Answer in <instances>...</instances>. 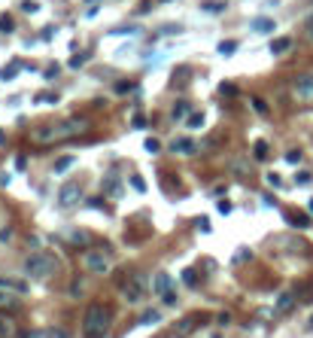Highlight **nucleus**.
<instances>
[{
  "instance_id": "20e7f679",
  "label": "nucleus",
  "mask_w": 313,
  "mask_h": 338,
  "mask_svg": "<svg viewBox=\"0 0 313 338\" xmlns=\"http://www.w3.org/2000/svg\"><path fill=\"white\" fill-rule=\"evenodd\" d=\"M146 287H149V284H146V274L137 271V274H131V278L122 284V296H125L128 302H140V299L146 296Z\"/></svg>"
},
{
  "instance_id": "7c9ffc66",
  "label": "nucleus",
  "mask_w": 313,
  "mask_h": 338,
  "mask_svg": "<svg viewBox=\"0 0 313 338\" xmlns=\"http://www.w3.org/2000/svg\"><path fill=\"white\" fill-rule=\"evenodd\" d=\"M280 183H283V180H280V177H277V174H268V186H274V189H277V186H280Z\"/></svg>"
},
{
  "instance_id": "7ed1b4c3",
  "label": "nucleus",
  "mask_w": 313,
  "mask_h": 338,
  "mask_svg": "<svg viewBox=\"0 0 313 338\" xmlns=\"http://www.w3.org/2000/svg\"><path fill=\"white\" fill-rule=\"evenodd\" d=\"M82 265L88 274H107L113 268V253L107 247H94V250H85L82 253Z\"/></svg>"
},
{
  "instance_id": "2f4dec72",
  "label": "nucleus",
  "mask_w": 313,
  "mask_h": 338,
  "mask_svg": "<svg viewBox=\"0 0 313 338\" xmlns=\"http://www.w3.org/2000/svg\"><path fill=\"white\" fill-rule=\"evenodd\" d=\"M310 213H313V198H310Z\"/></svg>"
},
{
  "instance_id": "ddd939ff",
  "label": "nucleus",
  "mask_w": 313,
  "mask_h": 338,
  "mask_svg": "<svg viewBox=\"0 0 313 338\" xmlns=\"http://www.w3.org/2000/svg\"><path fill=\"white\" fill-rule=\"evenodd\" d=\"M292 305H295V296H292V293H283V296H280V302H277V311L283 314V311H289Z\"/></svg>"
},
{
  "instance_id": "a211bd4d",
  "label": "nucleus",
  "mask_w": 313,
  "mask_h": 338,
  "mask_svg": "<svg viewBox=\"0 0 313 338\" xmlns=\"http://www.w3.org/2000/svg\"><path fill=\"white\" fill-rule=\"evenodd\" d=\"M186 113H189V104H186V101H180V104L173 107V119H186Z\"/></svg>"
},
{
  "instance_id": "9b49d317",
  "label": "nucleus",
  "mask_w": 313,
  "mask_h": 338,
  "mask_svg": "<svg viewBox=\"0 0 313 338\" xmlns=\"http://www.w3.org/2000/svg\"><path fill=\"white\" fill-rule=\"evenodd\" d=\"M0 290H6V293H24V284H21V281H9V278H0Z\"/></svg>"
},
{
  "instance_id": "2eb2a0df",
  "label": "nucleus",
  "mask_w": 313,
  "mask_h": 338,
  "mask_svg": "<svg viewBox=\"0 0 313 338\" xmlns=\"http://www.w3.org/2000/svg\"><path fill=\"white\" fill-rule=\"evenodd\" d=\"M186 125H189V128H201V125H204V113H192V116L186 119Z\"/></svg>"
},
{
  "instance_id": "72a5a7b5",
  "label": "nucleus",
  "mask_w": 313,
  "mask_h": 338,
  "mask_svg": "<svg viewBox=\"0 0 313 338\" xmlns=\"http://www.w3.org/2000/svg\"><path fill=\"white\" fill-rule=\"evenodd\" d=\"M310 326H313V320H310Z\"/></svg>"
},
{
  "instance_id": "6e6552de",
  "label": "nucleus",
  "mask_w": 313,
  "mask_h": 338,
  "mask_svg": "<svg viewBox=\"0 0 313 338\" xmlns=\"http://www.w3.org/2000/svg\"><path fill=\"white\" fill-rule=\"evenodd\" d=\"M82 128H85V122H82V119H67V122L55 125V140H61V137H70V134H79Z\"/></svg>"
},
{
  "instance_id": "0eeeda50",
  "label": "nucleus",
  "mask_w": 313,
  "mask_h": 338,
  "mask_svg": "<svg viewBox=\"0 0 313 338\" xmlns=\"http://www.w3.org/2000/svg\"><path fill=\"white\" fill-rule=\"evenodd\" d=\"M292 91H295L298 98L310 101V98H313V73H298V76H295V82H292Z\"/></svg>"
},
{
  "instance_id": "9d476101",
  "label": "nucleus",
  "mask_w": 313,
  "mask_h": 338,
  "mask_svg": "<svg viewBox=\"0 0 313 338\" xmlns=\"http://www.w3.org/2000/svg\"><path fill=\"white\" fill-rule=\"evenodd\" d=\"M289 46H292V40H289V37L271 40V52H274V55H283V52H289Z\"/></svg>"
},
{
  "instance_id": "f03ea898",
  "label": "nucleus",
  "mask_w": 313,
  "mask_h": 338,
  "mask_svg": "<svg viewBox=\"0 0 313 338\" xmlns=\"http://www.w3.org/2000/svg\"><path fill=\"white\" fill-rule=\"evenodd\" d=\"M55 268H58V259H55L52 253H46V250H40V253H30V256L24 259V274L37 278V281H46V278H52V274H55Z\"/></svg>"
},
{
  "instance_id": "39448f33",
  "label": "nucleus",
  "mask_w": 313,
  "mask_h": 338,
  "mask_svg": "<svg viewBox=\"0 0 313 338\" xmlns=\"http://www.w3.org/2000/svg\"><path fill=\"white\" fill-rule=\"evenodd\" d=\"M152 293H158L164 305H177V293H173V281H170V274H167V271H158V274L152 278Z\"/></svg>"
},
{
  "instance_id": "aec40b11",
  "label": "nucleus",
  "mask_w": 313,
  "mask_h": 338,
  "mask_svg": "<svg viewBox=\"0 0 313 338\" xmlns=\"http://www.w3.org/2000/svg\"><path fill=\"white\" fill-rule=\"evenodd\" d=\"M85 61H88V52H82V55H73V58H70V67H82Z\"/></svg>"
},
{
  "instance_id": "473e14b6",
  "label": "nucleus",
  "mask_w": 313,
  "mask_h": 338,
  "mask_svg": "<svg viewBox=\"0 0 313 338\" xmlns=\"http://www.w3.org/2000/svg\"><path fill=\"white\" fill-rule=\"evenodd\" d=\"M88 3H94V0H88Z\"/></svg>"
},
{
  "instance_id": "412c9836",
  "label": "nucleus",
  "mask_w": 313,
  "mask_h": 338,
  "mask_svg": "<svg viewBox=\"0 0 313 338\" xmlns=\"http://www.w3.org/2000/svg\"><path fill=\"white\" fill-rule=\"evenodd\" d=\"M0 308H15V299L9 293H0Z\"/></svg>"
},
{
  "instance_id": "f257e3e1",
  "label": "nucleus",
  "mask_w": 313,
  "mask_h": 338,
  "mask_svg": "<svg viewBox=\"0 0 313 338\" xmlns=\"http://www.w3.org/2000/svg\"><path fill=\"white\" fill-rule=\"evenodd\" d=\"M110 320H113V314H110L107 305H97V302L88 305V311H85V317H82V335L85 338H107Z\"/></svg>"
},
{
  "instance_id": "4468645a",
  "label": "nucleus",
  "mask_w": 313,
  "mask_h": 338,
  "mask_svg": "<svg viewBox=\"0 0 313 338\" xmlns=\"http://www.w3.org/2000/svg\"><path fill=\"white\" fill-rule=\"evenodd\" d=\"M70 165H73V156H64V159H58V162H55V174H64Z\"/></svg>"
},
{
  "instance_id": "6ab92c4d",
  "label": "nucleus",
  "mask_w": 313,
  "mask_h": 338,
  "mask_svg": "<svg viewBox=\"0 0 313 338\" xmlns=\"http://www.w3.org/2000/svg\"><path fill=\"white\" fill-rule=\"evenodd\" d=\"M192 329H195V320H192V317H189V320H183V326H180V329H177V335H189V332H192Z\"/></svg>"
},
{
  "instance_id": "f3484780",
  "label": "nucleus",
  "mask_w": 313,
  "mask_h": 338,
  "mask_svg": "<svg viewBox=\"0 0 313 338\" xmlns=\"http://www.w3.org/2000/svg\"><path fill=\"white\" fill-rule=\"evenodd\" d=\"M0 338H12V323L6 317H0Z\"/></svg>"
},
{
  "instance_id": "f8f14e48",
  "label": "nucleus",
  "mask_w": 313,
  "mask_h": 338,
  "mask_svg": "<svg viewBox=\"0 0 313 338\" xmlns=\"http://www.w3.org/2000/svg\"><path fill=\"white\" fill-rule=\"evenodd\" d=\"M253 30H259V34H271V30H274V18H256V21H253Z\"/></svg>"
},
{
  "instance_id": "dca6fc26",
  "label": "nucleus",
  "mask_w": 313,
  "mask_h": 338,
  "mask_svg": "<svg viewBox=\"0 0 313 338\" xmlns=\"http://www.w3.org/2000/svg\"><path fill=\"white\" fill-rule=\"evenodd\" d=\"M152 323H158V311H146L140 317V326H152Z\"/></svg>"
},
{
  "instance_id": "5701e85b",
  "label": "nucleus",
  "mask_w": 313,
  "mask_h": 338,
  "mask_svg": "<svg viewBox=\"0 0 313 338\" xmlns=\"http://www.w3.org/2000/svg\"><path fill=\"white\" fill-rule=\"evenodd\" d=\"M265 156H268V143L259 140V143H256V159H265Z\"/></svg>"
},
{
  "instance_id": "4be33fe9",
  "label": "nucleus",
  "mask_w": 313,
  "mask_h": 338,
  "mask_svg": "<svg viewBox=\"0 0 313 338\" xmlns=\"http://www.w3.org/2000/svg\"><path fill=\"white\" fill-rule=\"evenodd\" d=\"M237 49V43H219V55H231Z\"/></svg>"
},
{
  "instance_id": "393cba45",
  "label": "nucleus",
  "mask_w": 313,
  "mask_h": 338,
  "mask_svg": "<svg viewBox=\"0 0 313 338\" xmlns=\"http://www.w3.org/2000/svg\"><path fill=\"white\" fill-rule=\"evenodd\" d=\"M286 162L298 165V162H301V152H298V149H289V152H286Z\"/></svg>"
},
{
  "instance_id": "c756f323",
  "label": "nucleus",
  "mask_w": 313,
  "mask_h": 338,
  "mask_svg": "<svg viewBox=\"0 0 313 338\" xmlns=\"http://www.w3.org/2000/svg\"><path fill=\"white\" fill-rule=\"evenodd\" d=\"M253 107H256L259 113H268V107H265V101H262V98H256V101H253Z\"/></svg>"
},
{
  "instance_id": "a878e982",
  "label": "nucleus",
  "mask_w": 313,
  "mask_h": 338,
  "mask_svg": "<svg viewBox=\"0 0 313 338\" xmlns=\"http://www.w3.org/2000/svg\"><path fill=\"white\" fill-rule=\"evenodd\" d=\"M310 180H313V174H307V171H301V174L295 177V183H301V186H307Z\"/></svg>"
},
{
  "instance_id": "423d86ee",
  "label": "nucleus",
  "mask_w": 313,
  "mask_h": 338,
  "mask_svg": "<svg viewBox=\"0 0 313 338\" xmlns=\"http://www.w3.org/2000/svg\"><path fill=\"white\" fill-rule=\"evenodd\" d=\"M79 198H82V186L79 183H64L58 189V204L61 207H73V204H79Z\"/></svg>"
},
{
  "instance_id": "c85d7f7f",
  "label": "nucleus",
  "mask_w": 313,
  "mask_h": 338,
  "mask_svg": "<svg viewBox=\"0 0 313 338\" xmlns=\"http://www.w3.org/2000/svg\"><path fill=\"white\" fill-rule=\"evenodd\" d=\"M158 146H161V143H158L155 137H149V140H146V149H149V152H158Z\"/></svg>"
},
{
  "instance_id": "b1692460",
  "label": "nucleus",
  "mask_w": 313,
  "mask_h": 338,
  "mask_svg": "<svg viewBox=\"0 0 313 338\" xmlns=\"http://www.w3.org/2000/svg\"><path fill=\"white\" fill-rule=\"evenodd\" d=\"M204 9H207V12H222L225 3H213V0H210V3H204Z\"/></svg>"
},
{
  "instance_id": "1a4fd4ad",
  "label": "nucleus",
  "mask_w": 313,
  "mask_h": 338,
  "mask_svg": "<svg viewBox=\"0 0 313 338\" xmlns=\"http://www.w3.org/2000/svg\"><path fill=\"white\" fill-rule=\"evenodd\" d=\"M170 149L180 152V156H192V152H198V143H195L192 137H177V140L170 143Z\"/></svg>"
},
{
  "instance_id": "cd10ccee",
  "label": "nucleus",
  "mask_w": 313,
  "mask_h": 338,
  "mask_svg": "<svg viewBox=\"0 0 313 338\" xmlns=\"http://www.w3.org/2000/svg\"><path fill=\"white\" fill-rule=\"evenodd\" d=\"M12 27H15L12 18H0V30H12Z\"/></svg>"
},
{
  "instance_id": "bb28decb",
  "label": "nucleus",
  "mask_w": 313,
  "mask_h": 338,
  "mask_svg": "<svg viewBox=\"0 0 313 338\" xmlns=\"http://www.w3.org/2000/svg\"><path fill=\"white\" fill-rule=\"evenodd\" d=\"M131 186H134V189H137V192H143V189H146V183H143V180H140V177H137V174H134V177H131Z\"/></svg>"
}]
</instances>
